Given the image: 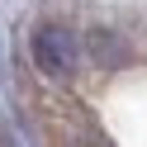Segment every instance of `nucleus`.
Instances as JSON below:
<instances>
[{
    "instance_id": "f257e3e1",
    "label": "nucleus",
    "mask_w": 147,
    "mask_h": 147,
    "mask_svg": "<svg viewBox=\"0 0 147 147\" xmlns=\"http://www.w3.org/2000/svg\"><path fill=\"white\" fill-rule=\"evenodd\" d=\"M76 33L71 29H57V24H43L38 33H33V62H38L43 76L52 81H67L71 71H76Z\"/></svg>"
}]
</instances>
